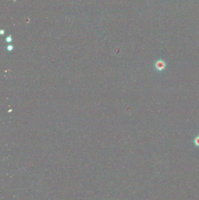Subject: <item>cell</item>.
<instances>
[{
  "instance_id": "cell-1",
  "label": "cell",
  "mask_w": 199,
  "mask_h": 200,
  "mask_svg": "<svg viewBox=\"0 0 199 200\" xmlns=\"http://www.w3.org/2000/svg\"><path fill=\"white\" fill-rule=\"evenodd\" d=\"M166 67V63L164 60L159 59L154 64L155 69L158 71H164Z\"/></svg>"
},
{
  "instance_id": "cell-2",
  "label": "cell",
  "mask_w": 199,
  "mask_h": 200,
  "mask_svg": "<svg viewBox=\"0 0 199 200\" xmlns=\"http://www.w3.org/2000/svg\"><path fill=\"white\" fill-rule=\"evenodd\" d=\"M194 145L199 148V135L194 138L193 141Z\"/></svg>"
}]
</instances>
